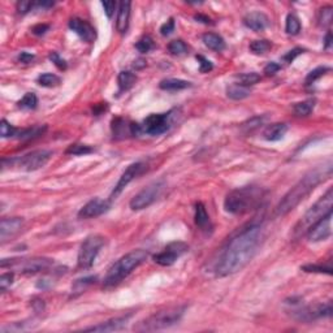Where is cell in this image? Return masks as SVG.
<instances>
[{
    "instance_id": "obj_11",
    "label": "cell",
    "mask_w": 333,
    "mask_h": 333,
    "mask_svg": "<svg viewBox=\"0 0 333 333\" xmlns=\"http://www.w3.org/2000/svg\"><path fill=\"white\" fill-rule=\"evenodd\" d=\"M292 316L297 321H302V323H311L320 317H331L332 316V302L319 303L315 306H306V307L294 310L292 311Z\"/></svg>"
},
{
    "instance_id": "obj_56",
    "label": "cell",
    "mask_w": 333,
    "mask_h": 333,
    "mask_svg": "<svg viewBox=\"0 0 333 333\" xmlns=\"http://www.w3.org/2000/svg\"><path fill=\"white\" fill-rule=\"evenodd\" d=\"M32 305H33V309L35 310L37 313H42V311L45 310V303H43L42 300H38V298L32 302Z\"/></svg>"
},
{
    "instance_id": "obj_32",
    "label": "cell",
    "mask_w": 333,
    "mask_h": 333,
    "mask_svg": "<svg viewBox=\"0 0 333 333\" xmlns=\"http://www.w3.org/2000/svg\"><path fill=\"white\" fill-rule=\"evenodd\" d=\"M47 130V126H34V128H29V129L21 130L17 133V138L20 139H33L37 138V137H41L43 133Z\"/></svg>"
},
{
    "instance_id": "obj_6",
    "label": "cell",
    "mask_w": 333,
    "mask_h": 333,
    "mask_svg": "<svg viewBox=\"0 0 333 333\" xmlns=\"http://www.w3.org/2000/svg\"><path fill=\"white\" fill-rule=\"evenodd\" d=\"M186 311V306H172L168 309L160 310L158 313L152 314L138 324L134 325V331L137 332H154L160 329L169 328L172 325L177 324L183 314Z\"/></svg>"
},
{
    "instance_id": "obj_20",
    "label": "cell",
    "mask_w": 333,
    "mask_h": 333,
    "mask_svg": "<svg viewBox=\"0 0 333 333\" xmlns=\"http://www.w3.org/2000/svg\"><path fill=\"white\" fill-rule=\"evenodd\" d=\"M24 220L21 217H4L0 221V240L4 244L5 241L16 236L22 228Z\"/></svg>"
},
{
    "instance_id": "obj_18",
    "label": "cell",
    "mask_w": 333,
    "mask_h": 333,
    "mask_svg": "<svg viewBox=\"0 0 333 333\" xmlns=\"http://www.w3.org/2000/svg\"><path fill=\"white\" fill-rule=\"evenodd\" d=\"M69 29L77 34L83 42L91 43L97 38V32L90 22L82 20L80 17H72L69 20Z\"/></svg>"
},
{
    "instance_id": "obj_47",
    "label": "cell",
    "mask_w": 333,
    "mask_h": 333,
    "mask_svg": "<svg viewBox=\"0 0 333 333\" xmlns=\"http://www.w3.org/2000/svg\"><path fill=\"white\" fill-rule=\"evenodd\" d=\"M49 59H50V60H51V61H52L53 64L56 65L57 69L65 70V69H67V67H68V64H67V61H65L64 59H63V57H61L60 55H59V53L55 52V51H53V52L50 53V55H49Z\"/></svg>"
},
{
    "instance_id": "obj_39",
    "label": "cell",
    "mask_w": 333,
    "mask_h": 333,
    "mask_svg": "<svg viewBox=\"0 0 333 333\" xmlns=\"http://www.w3.org/2000/svg\"><path fill=\"white\" fill-rule=\"evenodd\" d=\"M236 78L238 80V82H240V85L246 86V87L255 85V83H258V82L260 81V76L258 73H255V72L238 74V76H236Z\"/></svg>"
},
{
    "instance_id": "obj_21",
    "label": "cell",
    "mask_w": 333,
    "mask_h": 333,
    "mask_svg": "<svg viewBox=\"0 0 333 333\" xmlns=\"http://www.w3.org/2000/svg\"><path fill=\"white\" fill-rule=\"evenodd\" d=\"M244 24L252 32L259 33L268 28L269 18L263 12H250L244 17Z\"/></svg>"
},
{
    "instance_id": "obj_14",
    "label": "cell",
    "mask_w": 333,
    "mask_h": 333,
    "mask_svg": "<svg viewBox=\"0 0 333 333\" xmlns=\"http://www.w3.org/2000/svg\"><path fill=\"white\" fill-rule=\"evenodd\" d=\"M112 133L114 137L117 139H124L128 137H137L142 133L141 125L134 124V122L126 121L125 118L115 117L112 120Z\"/></svg>"
},
{
    "instance_id": "obj_1",
    "label": "cell",
    "mask_w": 333,
    "mask_h": 333,
    "mask_svg": "<svg viewBox=\"0 0 333 333\" xmlns=\"http://www.w3.org/2000/svg\"><path fill=\"white\" fill-rule=\"evenodd\" d=\"M264 240L260 224H251L232 237L216 264V276L225 277L244 269L259 250Z\"/></svg>"
},
{
    "instance_id": "obj_35",
    "label": "cell",
    "mask_w": 333,
    "mask_h": 333,
    "mask_svg": "<svg viewBox=\"0 0 333 333\" xmlns=\"http://www.w3.org/2000/svg\"><path fill=\"white\" fill-rule=\"evenodd\" d=\"M91 152H94L93 147L89 145H83V143H73L65 150V154L74 155V156H81V155H87Z\"/></svg>"
},
{
    "instance_id": "obj_57",
    "label": "cell",
    "mask_w": 333,
    "mask_h": 333,
    "mask_svg": "<svg viewBox=\"0 0 333 333\" xmlns=\"http://www.w3.org/2000/svg\"><path fill=\"white\" fill-rule=\"evenodd\" d=\"M331 47H332V33L328 32L327 33V35H325V39H324V49L329 50Z\"/></svg>"
},
{
    "instance_id": "obj_24",
    "label": "cell",
    "mask_w": 333,
    "mask_h": 333,
    "mask_svg": "<svg viewBox=\"0 0 333 333\" xmlns=\"http://www.w3.org/2000/svg\"><path fill=\"white\" fill-rule=\"evenodd\" d=\"M286 132H288V125L285 122H273L264 129L263 135L269 142H276L284 138Z\"/></svg>"
},
{
    "instance_id": "obj_13",
    "label": "cell",
    "mask_w": 333,
    "mask_h": 333,
    "mask_svg": "<svg viewBox=\"0 0 333 333\" xmlns=\"http://www.w3.org/2000/svg\"><path fill=\"white\" fill-rule=\"evenodd\" d=\"M187 250H189V246L185 242H181V241L171 242V244L166 245V249L162 252L154 255V262L158 263L159 266H163V267H169L172 264H175L176 260L179 259L181 255H183Z\"/></svg>"
},
{
    "instance_id": "obj_3",
    "label": "cell",
    "mask_w": 333,
    "mask_h": 333,
    "mask_svg": "<svg viewBox=\"0 0 333 333\" xmlns=\"http://www.w3.org/2000/svg\"><path fill=\"white\" fill-rule=\"evenodd\" d=\"M263 198L264 190L262 187L254 185L238 187L225 197L224 208L232 215H245L259 207Z\"/></svg>"
},
{
    "instance_id": "obj_7",
    "label": "cell",
    "mask_w": 333,
    "mask_h": 333,
    "mask_svg": "<svg viewBox=\"0 0 333 333\" xmlns=\"http://www.w3.org/2000/svg\"><path fill=\"white\" fill-rule=\"evenodd\" d=\"M104 245V237L100 234H90L83 240L78 251V269H89L93 267L98 254Z\"/></svg>"
},
{
    "instance_id": "obj_15",
    "label": "cell",
    "mask_w": 333,
    "mask_h": 333,
    "mask_svg": "<svg viewBox=\"0 0 333 333\" xmlns=\"http://www.w3.org/2000/svg\"><path fill=\"white\" fill-rule=\"evenodd\" d=\"M332 212H329L328 215H325L323 219H320L316 224H314L310 228L309 232L306 233V236L311 242H319V241L327 240L331 234H332Z\"/></svg>"
},
{
    "instance_id": "obj_30",
    "label": "cell",
    "mask_w": 333,
    "mask_h": 333,
    "mask_svg": "<svg viewBox=\"0 0 333 333\" xmlns=\"http://www.w3.org/2000/svg\"><path fill=\"white\" fill-rule=\"evenodd\" d=\"M285 32L289 35H297L298 33L301 32V21L300 18L293 15V13H289L286 16V21H285Z\"/></svg>"
},
{
    "instance_id": "obj_34",
    "label": "cell",
    "mask_w": 333,
    "mask_h": 333,
    "mask_svg": "<svg viewBox=\"0 0 333 333\" xmlns=\"http://www.w3.org/2000/svg\"><path fill=\"white\" fill-rule=\"evenodd\" d=\"M17 106L21 110H35L38 106V98L34 93H26L21 100H18Z\"/></svg>"
},
{
    "instance_id": "obj_44",
    "label": "cell",
    "mask_w": 333,
    "mask_h": 333,
    "mask_svg": "<svg viewBox=\"0 0 333 333\" xmlns=\"http://www.w3.org/2000/svg\"><path fill=\"white\" fill-rule=\"evenodd\" d=\"M18 133V130L15 128L13 125H11L5 118H3L0 121V134H1V138H9V137H15Z\"/></svg>"
},
{
    "instance_id": "obj_46",
    "label": "cell",
    "mask_w": 333,
    "mask_h": 333,
    "mask_svg": "<svg viewBox=\"0 0 333 333\" xmlns=\"http://www.w3.org/2000/svg\"><path fill=\"white\" fill-rule=\"evenodd\" d=\"M13 279H15V275L12 272H5L0 276V290L1 292H5L7 289L13 284Z\"/></svg>"
},
{
    "instance_id": "obj_40",
    "label": "cell",
    "mask_w": 333,
    "mask_h": 333,
    "mask_svg": "<svg viewBox=\"0 0 333 333\" xmlns=\"http://www.w3.org/2000/svg\"><path fill=\"white\" fill-rule=\"evenodd\" d=\"M302 271L305 272H314V273H327V275H331L332 273V267L331 264L328 266H323V264H306V266H302Z\"/></svg>"
},
{
    "instance_id": "obj_54",
    "label": "cell",
    "mask_w": 333,
    "mask_h": 333,
    "mask_svg": "<svg viewBox=\"0 0 333 333\" xmlns=\"http://www.w3.org/2000/svg\"><path fill=\"white\" fill-rule=\"evenodd\" d=\"M18 60H20L21 63H24V64H29V63H32V61L34 60V55L29 52H21L20 55H18Z\"/></svg>"
},
{
    "instance_id": "obj_17",
    "label": "cell",
    "mask_w": 333,
    "mask_h": 333,
    "mask_svg": "<svg viewBox=\"0 0 333 333\" xmlns=\"http://www.w3.org/2000/svg\"><path fill=\"white\" fill-rule=\"evenodd\" d=\"M111 207L110 200H104L100 198H94L90 202L83 206L78 211V217L80 219H95L98 216L106 214Z\"/></svg>"
},
{
    "instance_id": "obj_26",
    "label": "cell",
    "mask_w": 333,
    "mask_h": 333,
    "mask_svg": "<svg viewBox=\"0 0 333 333\" xmlns=\"http://www.w3.org/2000/svg\"><path fill=\"white\" fill-rule=\"evenodd\" d=\"M190 86V82L185 81V80H180V78H166V80H163L159 83V87L162 90H166V91H179V90L187 89Z\"/></svg>"
},
{
    "instance_id": "obj_27",
    "label": "cell",
    "mask_w": 333,
    "mask_h": 333,
    "mask_svg": "<svg viewBox=\"0 0 333 333\" xmlns=\"http://www.w3.org/2000/svg\"><path fill=\"white\" fill-rule=\"evenodd\" d=\"M135 81H137V76L133 72H130V70H122V72H120L117 76V83L120 93L128 91L129 89H132L134 86Z\"/></svg>"
},
{
    "instance_id": "obj_9",
    "label": "cell",
    "mask_w": 333,
    "mask_h": 333,
    "mask_svg": "<svg viewBox=\"0 0 333 333\" xmlns=\"http://www.w3.org/2000/svg\"><path fill=\"white\" fill-rule=\"evenodd\" d=\"M51 156L52 152L50 150H35L21 158L9 159V166H16L28 172L37 171L50 162Z\"/></svg>"
},
{
    "instance_id": "obj_19",
    "label": "cell",
    "mask_w": 333,
    "mask_h": 333,
    "mask_svg": "<svg viewBox=\"0 0 333 333\" xmlns=\"http://www.w3.org/2000/svg\"><path fill=\"white\" fill-rule=\"evenodd\" d=\"M129 319H130V315L112 317V319H110V320L103 321V323H99V324L93 325V327H89V328H85L83 331H86V332H100V333L121 331L122 328H125Z\"/></svg>"
},
{
    "instance_id": "obj_25",
    "label": "cell",
    "mask_w": 333,
    "mask_h": 333,
    "mask_svg": "<svg viewBox=\"0 0 333 333\" xmlns=\"http://www.w3.org/2000/svg\"><path fill=\"white\" fill-rule=\"evenodd\" d=\"M202 41L208 49L212 50V51H216V52H220V51H223L225 49L224 38L219 34H216V33H206L202 37Z\"/></svg>"
},
{
    "instance_id": "obj_55",
    "label": "cell",
    "mask_w": 333,
    "mask_h": 333,
    "mask_svg": "<svg viewBox=\"0 0 333 333\" xmlns=\"http://www.w3.org/2000/svg\"><path fill=\"white\" fill-rule=\"evenodd\" d=\"M194 20H197L198 22H202V24H206V25L212 24L211 18H210L208 16H206V15H202V13H198V15H195Z\"/></svg>"
},
{
    "instance_id": "obj_38",
    "label": "cell",
    "mask_w": 333,
    "mask_h": 333,
    "mask_svg": "<svg viewBox=\"0 0 333 333\" xmlns=\"http://www.w3.org/2000/svg\"><path fill=\"white\" fill-rule=\"evenodd\" d=\"M272 47V43L267 39H258V41H254L250 43V50H251L252 53L255 55H260V53H266L267 51H269Z\"/></svg>"
},
{
    "instance_id": "obj_2",
    "label": "cell",
    "mask_w": 333,
    "mask_h": 333,
    "mask_svg": "<svg viewBox=\"0 0 333 333\" xmlns=\"http://www.w3.org/2000/svg\"><path fill=\"white\" fill-rule=\"evenodd\" d=\"M332 175V166L328 164L323 168H316L314 171L309 172L305 177H302L286 194L283 197L279 204L275 208V215L276 216H285L290 211L301 203L302 200L311 193L315 190V187L328 179Z\"/></svg>"
},
{
    "instance_id": "obj_43",
    "label": "cell",
    "mask_w": 333,
    "mask_h": 333,
    "mask_svg": "<svg viewBox=\"0 0 333 333\" xmlns=\"http://www.w3.org/2000/svg\"><path fill=\"white\" fill-rule=\"evenodd\" d=\"M327 72H329L328 67H317V68H315L314 70H311V72L307 74V77H306L305 80L306 85H311L314 82H316L317 80L323 77Z\"/></svg>"
},
{
    "instance_id": "obj_45",
    "label": "cell",
    "mask_w": 333,
    "mask_h": 333,
    "mask_svg": "<svg viewBox=\"0 0 333 333\" xmlns=\"http://www.w3.org/2000/svg\"><path fill=\"white\" fill-rule=\"evenodd\" d=\"M195 59H197L199 63V72H202V73H208V72H211V70L214 69V65H212L211 61L208 60V59H206L204 56H202V55H197Z\"/></svg>"
},
{
    "instance_id": "obj_48",
    "label": "cell",
    "mask_w": 333,
    "mask_h": 333,
    "mask_svg": "<svg viewBox=\"0 0 333 333\" xmlns=\"http://www.w3.org/2000/svg\"><path fill=\"white\" fill-rule=\"evenodd\" d=\"M33 8H34V1H29V0H21V1H18L16 4L17 12L20 13V15H26Z\"/></svg>"
},
{
    "instance_id": "obj_33",
    "label": "cell",
    "mask_w": 333,
    "mask_h": 333,
    "mask_svg": "<svg viewBox=\"0 0 333 333\" xmlns=\"http://www.w3.org/2000/svg\"><path fill=\"white\" fill-rule=\"evenodd\" d=\"M95 281H97V276H87L83 277V279H78L72 285V293L73 294H80V293L85 292L90 285L95 284Z\"/></svg>"
},
{
    "instance_id": "obj_5",
    "label": "cell",
    "mask_w": 333,
    "mask_h": 333,
    "mask_svg": "<svg viewBox=\"0 0 333 333\" xmlns=\"http://www.w3.org/2000/svg\"><path fill=\"white\" fill-rule=\"evenodd\" d=\"M333 207V189L329 187L327 193H325L321 198H319L317 202H315L314 206L306 211V214L302 216L300 221L296 224V227L293 229V237L294 238H300V237L305 236L309 232V229L313 227L314 224H316L320 219H323L325 215H328L329 212H332Z\"/></svg>"
},
{
    "instance_id": "obj_8",
    "label": "cell",
    "mask_w": 333,
    "mask_h": 333,
    "mask_svg": "<svg viewBox=\"0 0 333 333\" xmlns=\"http://www.w3.org/2000/svg\"><path fill=\"white\" fill-rule=\"evenodd\" d=\"M53 264L52 259L49 258H28V259H3L1 260V268L9 267V268L18 269L20 272L26 275H34V273L47 271Z\"/></svg>"
},
{
    "instance_id": "obj_42",
    "label": "cell",
    "mask_w": 333,
    "mask_h": 333,
    "mask_svg": "<svg viewBox=\"0 0 333 333\" xmlns=\"http://www.w3.org/2000/svg\"><path fill=\"white\" fill-rule=\"evenodd\" d=\"M267 120V116H255V117L250 118L249 121H246L242 125L244 130L246 133H251L252 130L258 129L259 126H262L264 124V121Z\"/></svg>"
},
{
    "instance_id": "obj_4",
    "label": "cell",
    "mask_w": 333,
    "mask_h": 333,
    "mask_svg": "<svg viewBox=\"0 0 333 333\" xmlns=\"http://www.w3.org/2000/svg\"><path fill=\"white\" fill-rule=\"evenodd\" d=\"M147 255H149L147 251H145L142 249H137V250H133V251L128 252L126 255L121 256L108 269V272L104 277V281H103L104 288H112L115 285L120 284L135 268H138L141 264L146 262Z\"/></svg>"
},
{
    "instance_id": "obj_12",
    "label": "cell",
    "mask_w": 333,
    "mask_h": 333,
    "mask_svg": "<svg viewBox=\"0 0 333 333\" xmlns=\"http://www.w3.org/2000/svg\"><path fill=\"white\" fill-rule=\"evenodd\" d=\"M172 125V111L168 114H152L143 120L142 133L150 135H160L166 133Z\"/></svg>"
},
{
    "instance_id": "obj_31",
    "label": "cell",
    "mask_w": 333,
    "mask_h": 333,
    "mask_svg": "<svg viewBox=\"0 0 333 333\" xmlns=\"http://www.w3.org/2000/svg\"><path fill=\"white\" fill-rule=\"evenodd\" d=\"M333 20V8L331 5H327V7H323V8L319 9L317 12V24L321 28H327L329 25L332 24Z\"/></svg>"
},
{
    "instance_id": "obj_51",
    "label": "cell",
    "mask_w": 333,
    "mask_h": 333,
    "mask_svg": "<svg viewBox=\"0 0 333 333\" xmlns=\"http://www.w3.org/2000/svg\"><path fill=\"white\" fill-rule=\"evenodd\" d=\"M280 69V64H277L275 61H271V63H268V64L264 67V73H266V76H273V74H276Z\"/></svg>"
},
{
    "instance_id": "obj_28",
    "label": "cell",
    "mask_w": 333,
    "mask_h": 333,
    "mask_svg": "<svg viewBox=\"0 0 333 333\" xmlns=\"http://www.w3.org/2000/svg\"><path fill=\"white\" fill-rule=\"evenodd\" d=\"M251 95V91L246 86H242L240 83H233V85L227 87V97L233 99V100H242L245 98Z\"/></svg>"
},
{
    "instance_id": "obj_58",
    "label": "cell",
    "mask_w": 333,
    "mask_h": 333,
    "mask_svg": "<svg viewBox=\"0 0 333 333\" xmlns=\"http://www.w3.org/2000/svg\"><path fill=\"white\" fill-rule=\"evenodd\" d=\"M133 67H134L135 69H143V68L146 67V61L142 60V59H138V60L134 61Z\"/></svg>"
},
{
    "instance_id": "obj_23",
    "label": "cell",
    "mask_w": 333,
    "mask_h": 333,
    "mask_svg": "<svg viewBox=\"0 0 333 333\" xmlns=\"http://www.w3.org/2000/svg\"><path fill=\"white\" fill-rule=\"evenodd\" d=\"M195 224L197 227L200 229V231L206 232V233H211L212 232V223L210 220V216H208L207 211H206V207L203 206V203H198L195 204Z\"/></svg>"
},
{
    "instance_id": "obj_22",
    "label": "cell",
    "mask_w": 333,
    "mask_h": 333,
    "mask_svg": "<svg viewBox=\"0 0 333 333\" xmlns=\"http://www.w3.org/2000/svg\"><path fill=\"white\" fill-rule=\"evenodd\" d=\"M130 7H132V3H130V1H121V3L118 4L116 29H117V32L121 33V34L126 33L128 28H129Z\"/></svg>"
},
{
    "instance_id": "obj_36",
    "label": "cell",
    "mask_w": 333,
    "mask_h": 333,
    "mask_svg": "<svg viewBox=\"0 0 333 333\" xmlns=\"http://www.w3.org/2000/svg\"><path fill=\"white\" fill-rule=\"evenodd\" d=\"M37 81L43 87H56L60 85L61 78L53 73H43L38 77Z\"/></svg>"
},
{
    "instance_id": "obj_52",
    "label": "cell",
    "mask_w": 333,
    "mask_h": 333,
    "mask_svg": "<svg viewBox=\"0 0 333 333\" xmlns=\"http://www.w3.org/2000/svg\"><path fill=\"white\" fill-rule=\"evenodd\" d=\"M102 5L103 8H104V12H106L107 17L111 18L112 15H114L115 9L117 7V3H116V1H102Z\"/></svg>"
},
{
    "instance_id": "obj_29",
    "label": "cell",
    "mask_w": 333,
    "mask_h": 333,
    "mask_svg": "<svg viewBox=\"0 0 333 333\" xmlns=\"http://www.w3.org/2000/svg\"><path fill=\"white\" fill-rule=\"evenodd\" d=\"M315 104H316V100L315 99H306L303 102L296 103L293 106V112L296 114V116H300V117H306L309 116L311 112L315 108Z\"/></svg>"
},
{
    "instance_id": "obj_16",
    "label": "cell",
    "mask_w": 333,
    "mask_h": 333,
    "mask_svg": "<svg viewBox=\"0 0 333 333\" xmlns=\"http://www.w3.org/2000/svg\"><path fill=\"white\" fill-rule=\"evenodd\" d=\"M145 169H146V166L141 162L130 164V166L126 168L125 171H124V173H122L120 180H118V183H116V186H115L114 191H112L111 198H116V197H117V195L120 194V193H121V191L124 190V189H125V187L135 179V177H138V176L145 171Z\"/></svg>"
},
{
    "instance_id": "obj_49",
    "label": "cell",
    "mask_w": 333,
    "mask_h": 333,
    "mask_svg": "<svg viewBox=\"0 0 333 333\" xmlns=\"http://www.w3.org/2000/svg\"><path fill=\"white\" fill-rule=\"evenodd\" d=\"M303 52H305V50L301 49V47H296V49L290 50L288 53H285L284 56H283V60H284L285 63L290 64V63H293V61L296 60V57H298Z\"/></svg>"
},
{
    "instance_id": "obj_41",
    "label": "cell",
    "mask_w": 333,
    "mask_h": 333,
    "mask_svg": "<svg viewBox=\"0 0 333 333\" xmlns=\"http://www.w3.org/2000/svg\"><path fill=\"white\" fill-rule=\"evenodd\" d=\"M135 49L138 50L139 52L147 53L150 52L151 50L155 49V43L150 35H145V37L141 38V39L135 43Z\"/></svg>"
},
{
    "instance_id": "obj_53",
    "label": "cell",
    "mask_w": 333,
    "mask_h": 333,
    "mask_svg": "<svg viewBox=\"0 0 333 333\" xmlns=\"http://www.w3.org/2000/svg\"><path fill=\"white\" fill-rule=\"evenodd\" d=\"M50 29V25L47 24H37L34 25L32 28V33L34 34V35H43V34H46V33L49 32Z\"/></svg>"
},
{
    "instance_id": "obj_37",
    "label": "cell",
    "mask_w": 333,
    "mask_h": 333,
    "mask_svg": "<svg viewBox=\"0 0 333 333\" xmlns=\"http://www.w3.org/2000/svg\"><path fill=\"white\" fill-rule=\"evenodd\" d=\"M187 50H189L187 45L183 41H181V39H175V41L169 42V45H168V51L173 56L185 55L187 52Z\"/></svg>"
},
{
    "instance_id": "obj_50",
    "label": "cell",
    "mask_w": 333,
    "mask_h": 333,
    "mask_svg": "<svg viewBox=\"0 0 333 333\" xmlns=\"http://www.w3.org/2000/svg\"><path fill=\"white\" fill-rule=\"evenodd\" d=\"M175 28H176L175 18L171 17L169 20L166 21V24L162 25V28H160V34L164 35V37H166V35H169V34H172V33L175 32Z\"/></svg>"
},
{
    "instance_id": "obj_10",
    "label": "cell",
    "mask_w": 333,
    "mask_h": 333,
    "mask_svg": "<svg viewBox=\"0 0 333 333\" xmlns=\"http://www.w3.org/2000/svg\"><path fill=\"white\" fill-rule=\"evenodd\" d=\"M163 189H164L163 181H155V183L147 185L132 198L129 203L130 208L133 211H141V210L150 207L151 204L160 197Z\"/></svg>"
}]
</instances>
